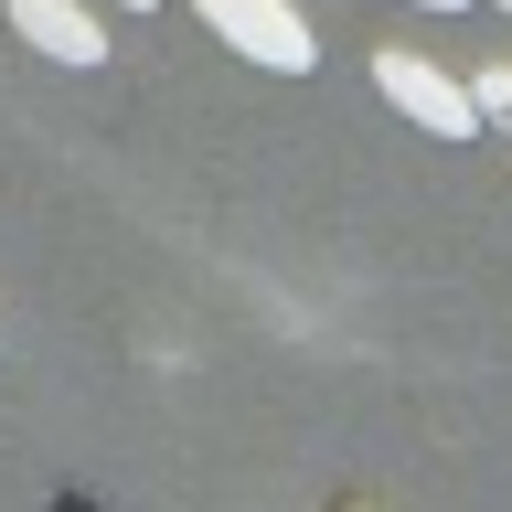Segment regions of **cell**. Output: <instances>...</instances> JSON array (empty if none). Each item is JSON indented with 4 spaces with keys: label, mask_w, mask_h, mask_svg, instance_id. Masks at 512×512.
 <instances>
[{
    "label": "cell",
    "mask_w": 512,
    "mask_h": 512,
    "mask_svg": "<svg viewBox=\"0 0 512 512\" xmlns=\"http://www.w3.org/2000/svg\"><path fill=\"white\" fill-rule=\"evenodd\" d=\"M192 11H203V22H214L246 64H267V75H310V64H320L310 22H299L288 0H192Z\"/></svg>",
    "instance_id": "7a4b0ae2"
},
{
    "label": "cell",
    "mask_w": 512,
    "mask_h": 512,
    "mask_svg": "<svg viewBox=\"0 0 512 512\" xmlns=\"http://www.w3.org/2000/svg\"><path fill=\"white\" fill-rule=\"evenodd\" d=\"M118 11H160V0H118Z\"/></svg>",
    "instance_id": "8992f818"
},
{
    "label": "cell",
    "mask_w": 512,
    "mask_h": 512,
    "mask_svg": "<svg viewBox=\"0 0 512 512\" xmlns=\"http://www.w3.org/2000/svg\"><path fill=\"white\" fill-rule=\"evenodd\" d=\"M374 86L395 96L427 139H480V128H491V118H480V96H470V75H438L427 54H374Z\"/></svg>",
    "instance_id": "6da1fadb"
},
{
    "label": "cell",
    "mask_w": 512,
    "mask_h": 512,
    "mask_svg": "<svg viewBox=\"0 0 512 512\" xmlns=\"http://www.w3.org/2000/svg\"><path fill=\"white\" fill-rule=\"evenodd\" d=\"M502 11H512V0H502Z\"/></svg>",
    "instance_id": "52a82bcc"
},
{
    "label": "cell",
    "mask_w": 512,
    "mask_h": 512,
    "mask_svg": "<svg viewBox=\"0 0 512 512\" xmlns=\"http://www.w3.org/2000/svg\"><path fill=\"white\" fill-rule=\"evenodd\" d=\"M470 96H480V118H491V128H512V64H491V75H470Z\"/></svg>",
    "instance_id": "277c9868"
},
{
    "label": "cell",
    "mask_w": 512,
    "mask_h": 512,
    "mask_svg": "<svg viewBox=\"0 0 512 512\" xmlns=\"http://www.w3.org/2000/svg\"><path fill=\"white\" fill-rule=\"evenodd\" d=\"M11 11V32H22L32 54H54V64H107V22H96L86 0H0Z\"/></svg>",
    "instance_id": "3957f363"
},
{
    "label": "cell",
    "mask_w": 512,
    "mask_h": 512,
    "mask_svg": "<svg viewBox=\"0 0 512 512\" xmlns=\"http://www.w3.org/2000/svg\"><path fill=\"white\" fill-rule=\"evenodd\" d=\"M416 11H480V0H416Z\"/></svg>",
    "instance_id": "5b68a950"
}]
</instances>
